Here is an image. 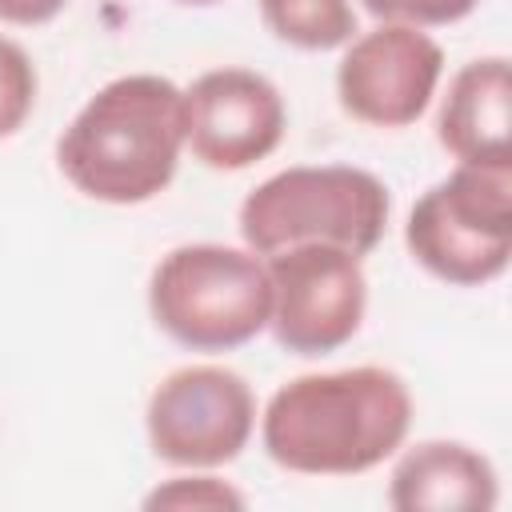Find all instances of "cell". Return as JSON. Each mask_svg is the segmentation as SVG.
Segmentation results:
<instances>
[{"instance_id":"cell-1","label":"cell","mask_w":512,"mask_h":512,"mask_svg":"<svg viewBox=\"0 0 512 512\" xmlns=\"http://www.w3.org/2000/svg\"><path fill=\"white\" fill-rule=\"evenodd\" d=\"M412 392L380 364L312 372L280 384L260 416L272 464L300 476H360L408 440Z\"/></svg>"},{"instance_id":"cell-2","label":"cell","mask_w":512,"mask_h":512,"mask_svg":"<svg viewBox=\"0 0 512 512\" xmlns=\"http://www.w3.org/2000/svg\"><path fill=\"white\" fill-rule=\"evenodd\" d=\"M184 156V88L160 72H128L96 88L56 140L60 176L100 204L160 196Z\"/></svg>"},{"instance_id":"cell-3","label":"cell","mask_w":512,"mask_h":512,"mask_svg":"<svg viewBox=\"0 0 512 512\" xmlns=\"http://www.w3.org/2000/svg\"><path fill=\"white\" fill-rule=\"evenodd\" d=\"M148 312L180 348L232 352L268 328V264L252 248L180 244L148 276Z\"/></svg>"},{"instance_id":"cell-4","label":"cell","mask_w":512,"mask_h":512,"mask_svg":"<svg viewBox=\"0 0 512 512\" xmlns=\"http://www.w3.org/2000/svg\"><path fill=\"white\" fill-rule=\"evenodd\" d=\"M392 196L352 164H296L256 184L240 204V236L256 256L292 244H336L360 260L384 240Z\"/></svg>"},{"instance_id":"cell-5","label":"cell","mask_w":512,"mask_h":512,"mask_svg":"<svg viewBox=\"0 0 512 512\" xmlns=\"http://www.w3.org/2000/svg\"><path fill=\"white\" fill-rule=\"evenodd\" d=\"M412 260L444 284L480 288L512 260V164H456L408 212Z\"/></svg>"},{"instance_id":"cell-6","label":"cell","mask_w":512,"mask_h":512,"mask_svg":"<svg viewBox=\"0 0 512 512\" xmlns=\"http://www.w3.org/2000/svg\"><path fill=\"white\" fill-rule=\"evenodd\" d=\"M272 280L268 328L292 356H328L344 348L368 308V276L356 252L336 244H292L264 256Z\"/></svg>"},{"instance_id":"cell-7","label":"cell","mask_w":512,"mask_h":512,"mask_svg":"<svg viewBox=\"0 0 512 512\" xmlns=\"http://www.w3.org/2000/svg\"><path fill=\"white\" fill-rule=\"evenodd\" d=\"M144 428L156 460L172 468H220L248 448L256 432V396L232 368L188 364L152 388Z\"/></svg>"},{"instance_id":"cell-8","label":"cell","mask_w":512,"mask_h":512,"mask_svg":"<svg viewBox=\"0 0 512 512\" xmlns=\"http://www.w3.org/2000/svg\"><path fill=\"white\" fill-rule=\"evenodd\" d=\"M444 76V48L412 24H376L344 44L336 68L340 108L372 128L416 124Z\"/></svg>"},{"instance_id":"cell-9","label":"cell","mask_w":512,"mask_h":512,"mask_svg":"<svg viewBox=\"0 0 512 512\" xmlns=\"http://www.w3.org/2000/svg\"><path fill=\"white\" fill-rule=\"evenodd\" d=\"M280 88L252 68H212L184 88V148L212 172H240L284 140Z\"/></svg>"},{"instance_id":"cell-10","label":"cell","mask_w":512,"mask_h":512,"mask_svg":"<svg viewBox=\"0 0 512 512\" xmlns=\"http://www.w3.org/2000/svg\"><path fill=\"white\" fill-rule=\"evenodd\" d=\"M436 140L456 164H512V72L508 56L468 60L436 112Z\"/></svg>"},{"instance_id":"cell-11","label":"cell","mask_w":512,"mask_h":512,"mask_svg":"<svg viewBox=\"0 0 512 512\" xmlns=\"http://www.w3.org/2000/svg\"><path fill=\"white\" fill-rule=\"evenodd\" d=\"M388 504L396 512H492L500 476L484 452L460 440H424L396 460Z\"/></svg>"},{"instance_id":"cell-12","label":"cell","mask_w":512,"mask_h":512,"mask_svg":"<svg viewBox=\"0 0 512 512\" xmlns=\"http://www.w3.org/2000/svg\"><path fill=\"white\" fill-rule=\"evenodd\" d=\"M264 28L300 52H332L356 36L352 0H256Z\"/></svg>"},{"instance_id":"cell-13","label":"cell","mask_w":512,"mask_h":512,"mask_svg":"<svg viewBox=\"0 0 512 512\" xmlns=\"http://www.w3.org/2000/svg\"><path fill=\"white\" fill-rule=\"evenodd\" d=\"M36 92H40V76L32 56L16 40L0 36V140L24 128V120L36 108Z\"/></svg>"},{"instance_id":"cell-14","label":"cell","mask_w":512,"mask_h":512,"mask_svg":"<svg viewBox=\"0 0 512 512\" xmlns=\"http://www.w3.org/2000/svg\"><path fill=\"white\" fill-rule=\"evenodd\" d=\"M244 504L248 500L216 476H172L144 496L148 512H160V508H172V512H240Z\"/></svg>"},{"instance_id":"cell-15","label":"cell","mask_w":512,"mask_h":512,"mask_svg":"<svg viewBox=\"0 0 512 512\" xmlns=\"http://www.w3.org/2000/svg\"><path fill=\"white\" fill-rule=\"evenodd\" d=\"M380 24H412V28H444L476 12L480 0H360Z\"/></svg>"},{"instance_id":"cell-16","label":"cell","mask_w":512,"mask_h":512,"mask_svg":"<svg viewBox=\"0 0 512 512\" xmlns=\"http://www.w3.org/2000/svg\"><path fill=\"white\" fill-rule=\"evenodd\" d=\"M68 0H0V20L4 24H16V28H36V24H48L64 12Z\"/></svg>"},{"instance_id":"cell-17","label":"cell","mask_w":512,"mask_h":512,"mask_svg":"<svg viewBox=\"0 0 512 512\" xmlns=\"http://www.w3.org/2000/svg\"><path fill=\"white\" fill-rule=\"evenodd\" d=\"M176 4H188V8H208V4H220V0H176Z\"/></svg>"}]
</instances>
